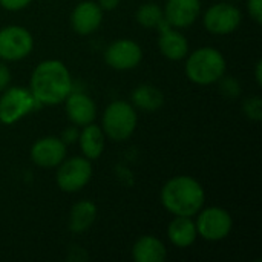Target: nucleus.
I'll use <instances>...</instances> for the list:
<instances>
[{"label":"nucleus","mask_w":262,"mask_h":262,"mask_svg":"<svg viewBox=\"0 0 262 262\" xmlns=\"http://www.w3.org/2000/svg\"><path fill=\"white\" fill-rule=\"evenodd\" d=\"M243 21V12L238 6L232 3H216L210 6L204 15V28L215 35H229L235 32Z\"/></svg>","instance_id":"1a4fd4ad"},{"label":"nucleus","mask_w":262,"mask_h":262,"mask_svg":"<svg viewBox=\"0 0 262 262\" xmlns=\"http://www.w3.org/2000/svg\"><path fill=\"white\" fill-rule=\"evenodd\" d=\"M34 49L32 34L18 25H9L0 29V60L18 61L26 58Z\"/></svg>","instance_id":"6e6552de"},{"label":"nucleus","mask_w":262,"mask_h":262,"mask_svg":"<svg viewBox=\"0 0 262 262\" xmlns=\"http://www.w3.org/2000/svg\"><path fill=\"white\" fill-rule=\"evenodd\" d=\"M135 18L143 28L157 29L164 20V12L157 3H143L135 12Z\"/></svg>","instance_id":"412c9836"},{"label":"nucleus","mask_w":262,"mask_h":262,"mask_svg":"<svg viewBox=\"0 0 262 262\" xmlns=\"http://www.w3.org/2000/svg\"><path fill=\"white\" fill-rule=\"evenodd\" d=\"M166 21L177 29L192 26L201 15V0H167L164 5Z\"/></svg>","instance_id":"f8f14e48"},{"label":"nucleus","mask_w":262,"mask_h":262,"mask_svg":"<svg viewBox=\"0 0 262 262\" xmlns=\"http://www.w3.org/2000/svg\"><path fill=\"white\" fill-rule=\"evenodd\" d=\"M97 220V206L89 200L75 203L69 212L68 227L72 233H83L92 227Z\"/></svg>","instance_id":"6ab92c4d"},{"label":"nucleus","mask_w":262,"mask_h":262,"mask_svg":"<svg viewBox=\"0 0 262 262\" xmlns=\"http://www.w3.org/2000/svg\"><path fill=\"white\" fill-rule=\"evenodd\" d=\"M244 114L253 120L261 121L262 120V100L259 97H250L244 101Z\"/></svg>","instance_id":"4be33fe9"},{"label":"nucleus","mask_w":262,"mask_h":262,"mask_svg":"<svg viewBox=\"0 0 262 262\" xmlns=\"http://www.w3.org/2000/svg\"><path fill=\"white\" fill-rule=\"evenodd\" d=\"M163 207L173 216H196L204 207L206 192L200 181L187 175L170 178L161 189Z\"/></svg>","instance_id":"f03ea898"},{"label":"nucleus","mask_w":262,"mask_h":262,"mask_svg":"<svg viewBox=\"0 0 262 262\" xmlns=\"http://www.w3.org/2000/svg\"><path fill=\"white\" fill-rule=\"evenodd\" d=\"M196 215V232L198 236H201L204 241L220 243L226 239L233 229V220L230 213L223 207H203Z\"/></svg>","instance_id":"0eeeda50"},{"label":"nucleus","mask_w":262,"mask_h":262,"mask_svg":"<svg viewBox=\"0 0 262 262\" xmlns=\"http://www.w3.org/2000/svg\"><path fill=\"white\" fill-rule=\"evenodd\" d=\"M132 258L135 262H163L167 258V249L160 238L144 235L135 241Z\"/></svg>","instance_id":"f3484780"},{"label":"nucleus","mask_w":262,"mask_h":262,"mask_svg":"<svg viewBox=\"0 0 262 262\" xmlns=\"http://www.w3.org/2000/svg\"><path fill=\"white\" fill-rule=\"evenodd\" d=\"M132 103L134 107H138L146 112H154L164 104V95L158 88L152 84H141L134 89Z\"/></svg>","instance_id":"aec40b11"},{"label":"nucleus","mask_w":262,"mask_h":262,"mask_svg":"<svg viewBox=\"0 0 262 262\" xmlns=\"http://www.w3.org/2000/svg\"><path fill=\"white\" fill-rule=\"evenodd\" d=\"M29 91L40 106L61 104L72 92V77L60 60L40 61L32 71Z\"/></svg>","instance_id":"f257e3e1"},{"label":"nucleus","mask_w":262,"mask_h":262,"mask_svg":"<svg viewBox=\"0 0 262 262\" xmlns=\"http://www.w3.org/2000/svg\"><path fill=\"white\" fill-rule=\"evenodd\" d=\"M77 140H78V146H80V150L84 158L94 161L103 155L106 135L100 126H97L94 123L83 126Z\"/></svg>","instance_id":"dca6fc26"},{"label":"nucleus","mask_w":262,"mask_h":262,"mask_svg":"<svg viewBox=\"0 0 262 262\" xmlns=\"http://www.w3.org/2000/svg\"><path fill=\"white\" fill-rule=\"evenodd\" d=\"M157 29L160 32L158 48H160V52L166 58H169L172 61H180V60L187 57L189 41H187L184 34H181L177 28H172L166 21V18L163 20V23Z\"/></svg>","instance_id":"4468645a"},{"label":"nucleus","mask_w":262,"mask_h":262,"mask_svg":"<svg viewBox=\"0 0 262 262\" xmlns=\"http://www.w3.org/2000/svg\"><path fill=\"white\" fill-rule=\"evenodd\" d=\"M103 23V9L98 3L84 0L80 2L71 12V26L78 35L94 34Z\"/></svg>","instance_id":"ddd939ff"},{"label":"nucleus","mask_w":262,"mask_h":262,"mask_svg":"<svg viewBox=\"0 0 262 262\" xmlns=\"http://www.w3.org/2000/svg\"><path fill=\"white\" fill-rule=\"evenodd\" d=\"M255 78H256V83L261 86L262 84V61L258 60L256 63V68H255Z\"/></svg>","instance_id":"cd10ccee"},{"label":"nucleus","mask_w":262,"mask_h":262,"mask_svg":"<svg viewBox=\"0 0 262 262\" xmlns=\"http://www.w3.org/2000/svg\"><path fill=\"white\" fill-rule=\"evenodd\" d=\"M223 80H224V77H223ZM223 86H224V89H227V94H230V95H238L239 94V84L235 81L233 83V80H224L223 81Z\"/></svg>","instance_id":"a878e982"},{"label":"nucleus","mask_w":262,"mask_h":262,"mask_svg":"<svg viewBox=\"0 0 262 262\" xmlns=\"http://www.w3.org/2000/svg\"><path fill=\"white\" fill-rule=\"evenodd\" d=\"M167 238L178 249L190 247L198 238L195 221L190 216H175L167 227Z\"/></svg>","instance_id":"a211bd4d"},{"label":"nucleus","mask_w":262,"mask_h":262,"mask_svg":"<svg viewBox=\"0 0 262 262\" xmlns=\"http://www.w3.org/2000/svg\"><path fill=\"white\" fill-rule=\"evenodd\" d=\"M247 9L250 17L258 23H262V0H247Z\"/></svg>","instance_id":"b1692460"},{"label":"nucleus","mask_w":262,"mask_h":262,"mask_svg":"<svg viewBox=\"0 0 262 262\" xmlns=\"http://www.w3.org/2000/svg\"><path fill=\"white\" fill-rule=\"evenodd\" d=\"M29 155L35 166L54 169L66 158V143L58 137H43L32 144Z\"/></svg>","instance_id":"9b49d317"},{"label":"nucleus","mask_w":262,"mask_h":262,"mask_svg":"<svg viewBox=\"0 0 262 262\" xmlns=\"http://www.w3.org/2000/svg\"><path fill=\"white\" fill-rule=\"evenodd\" d=\"M0 97V123L11 126L21 118H25L28 114L35 111L40 104L35 101L34 95L29 89L21 86L6 88L2 91Z\"/></svg>","instance_id":"39448f33"},{"label":"nucleus","mask_w":262,"mask_h":262,"mask_svg":"<svg viewBox=\"0 0 262 262\" xmlns=\"http://www.w3.org/2000/svg\"><path fill=\"white\" fill-rule=\"evenodd\" d=\"M11 83V71L6 66V61L0 60V92L5 91Z\"/></svg>","instance_id":"393cba45"},{"label":"nucleus","mask_w":262,"mask_h":262,"mask_svg":"<svg viewBox=\"0 0 262 262\" xmlns=\"http://www.w3.org/2000/svg\"><path fill=\"white\" fill-rule=\"evenodd\" d=\"M141 60L143 49L137 41L130 38H120L112 41L104 52V61L115 71L135 69Z\"/></svg>","instance_id":"9d476101"},{"label":"nucleus","mask_w":262,"mask_h":262,"mask_svg":"<svg viewBox=\"0 0 262 262\" xmlns=\"http://www.w3.org/2000/svg\"><path fill=\"white\" fill-rule=\"evenodd\" d=\"M32 0H0V6L6 11L15 12V11H21L26 6L31 5Z\"/></svg>","instance_id":"5701e85b"},{"label":"nucleus","mask_w":262,"mask_h":262,"mask_svg":"<svg viewBox=\"0 0 262 262\" xmlns=\"http://www.w3.org/2000/svg\"><path fill=\"white\" fill-rule=\"evenodd\" d=\"M92 178V164L91 160L84 157L64 158L57 166L55 181L60 190L66 193L80 192L88 186Z\"/></svg>","instance_id":"423d86ee"},{"label":"nucleus","mask_w":262,"mask_h":262,"mask_svg":"<svg viewBox=\"0 0 262 262\" xmlns=\"http://www.w3.org/2000/svg\"><path fill=\"white\" fill-rule=\"evenodd\" d=\"M118 5H120V0H98V6L103 11H112L118 8Z\"/></svg>","instance_id":"bb28decb"},{"label":"nucleus","mask_w":262,"mask_h":262,"mask_svg":"<svg viewBox=\"0 0 262 262\" xmlns=\"http://www.w3.org/2000/svg\"><path fill=\"white\" fill-rule=\"evenodd\" d=\"M66 106V115L74 126L83 127L94 123L97 118V104L84 92H71L63 101Z\"/></svg>","instance_id":"2eb2a0df"},{"label":"nucleus","mask_w":262,"mask_h":262,"mask_svg":"<svg viewBox=\"0 0 262 262\" xmlns=\"http://www.w3.org/2000/svg\"><path fill=\"white\" fill-rule=\"evenodd\" d=\"M138 124V115L134 104L117 100L106 106L101 118V129L104 135L117 143L129 140Z\"/></svg>","instance_id":"20e7f679"},{"label":"nucleus","mask_w":262,"mask_h":262,"mask_svg":"<svg viewBox=\"0 0 262 262\" xmlns=\"http://www.w3.org/2000/svg\"><path fill=\"white\" fill-rule=\"evenodd\" d=\"M227 61L221 51L212 46L200 48L186 57V77L198 86H210L226 75Z\"/></svg>","instance_id":"7ed1b4c3"}]
</instances>
